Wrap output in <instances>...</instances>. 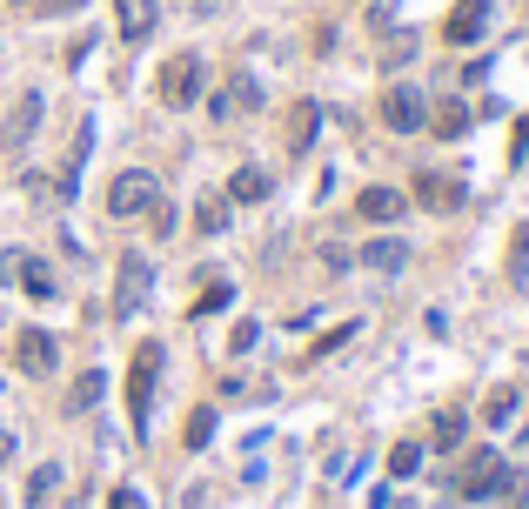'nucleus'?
I'll return each mask as SVG.
<instances>
[{
  "label": "nucleus",
  "mask_w": 529,
  "mask_h": 509,
  "mask_svg": "<svg viewBox=\"0 0 529 509\" xmlns=\"http://www.w3.org/2000/svg\"><path fill=\"white\" fill-rule=\"evenodd\" d=\"M155 376H161V349H155V342H141V349H134V369H128V416H134V429H148Z\"/></svg>",
  "instance_id": "1"
},
{
  "label": "nucleus",
  "mask_w": 529,
  "mask_h": 509,
  "mask_svg": "<svg viewBox=\"0 0 529 509\" xmlns=\"http://www.w3.org/2000/svg\"><path fill=\"white\" fill-rule=\"evenodd\" d=\"M155 201H161V181L148 175V168H128V175H114V188H108V215L128 222V215H148Z\"/></svg>",
  "instance_id": "2"
},
{
  "label": "nucleus",
  "mask_w": 529,
  "mask_h": 509,
  "mask_svg": "<svg viewBox=\"0 0 529 509\" xmlns=\"http://www.w3.org/2000/svg\"><path fill=\"white\" fill-rule=\"evenodd\" d=\"M201 101V61L195 54H175L161 67V108H195Z\"/></svg>",
  "instance_id": "3"
},
{
  "label": "nucleus",
  "mask_w": 529,
  "mask_h": 509,
  "mask_svg": "<svg viewBox=\"0 0 529 509\" xmlns=\"http://www.w3.org/2000/svg\"><path fill=\"white\" fill-rule=\"evenodd\" d=\"M41 108H47V101H41V88H27L21 101H14V114H7V134H0V148H7L14 161H21L27 148H34V128H41Z\"/></svg>",
  "instance_id": "4"
},
{
  "label": "nucleus",
  "mask_w": 529,
  "mask_h": 509,
  "mask_svg": "<svg viewBox=\"0 0 529 509\" xmlns=\"http://www.w3.org/2000/svg\"><path fill=\"white\" fill-rule=\"evenodd\" d=\"M148 282H155L148 255H121V288H114V315H121V322H134V315H141V302H148Z\"/></svg>",
  "instance_id": "5"
},
{
  "label": "nucleus",
  "mask_w": 529,
  "mask_h": 509,
  "mask_svg": "<svg viewBox=\"0 0 529 509\" xmlns=\"http://www.w3.org/2000/svg\"><path fill=\"white\" fill-rule=\"evenodd\" d=\"M422 121H429V101H422V88H402V81H396V88L382 94V128H389V134H416Z\"/></svg>",
  "instance_id": "6"
},
{
  "label": "nucleus",
  "mask_w": 529,
  "mask_h": 509,
  "mask_svg": "<svg viewBox=\"0 0 529 509\" xmlns=\"http://www.w3.org/2000/svg\"><path fill=\"white\" fill-rule=\"evenodd\" d=\"M54 362H61V342L47 329H21L14 335V369L21 376H54Z\"/></svg>",
  "instance_id": "7"
},
{
  "label": "nucleus",
  "mask_w": 529,
  "mask_h": 509,
  "mask_svg": "<svg viewBox=\"0 0 529 509\" xmlns=\"http://www.w3.org/2000/svg\"><path fill=\"white\" fill-rule=\"evenodd\" d=\"M161 21V0H114V27H121V41H148Z\"/></svg>",
  "instance_id": "8"
},
{
  "label": "nucleus",
  "mask_w": 529,
  "mask_h": 509,
  "mask_svg": "<svg viewBox=\"0 0 529 509\" xmlns=\"http://www.w3.org/2000/svg\"><path fill=\"white\" fill-rule=\"evenodd\" d=\"M88 148H94V121H81V128H74V148H67V168H61V188H54L61 201L81 195V168H88Z\"/></svg>",
  "instance_id": "9"
},
{
  "label": "nucleus",
  "mask_w": 529,
  "mask_h": 509,
  "mask_svg": "<svg viewBox=\"0 0 529 509\" xmlns=\"http://www.w3.org/2000/svg\"><path fill=\"white\" fill-rule=\"evenodd\" d=\"M416 201L436 208V215H449V208H463V181L456 175H416Z\"/></svg>",
  "instance_id": "10"
},
{
  "label": "nucleus",
  "mask_w": 529,
  "mask_h": 509,
  "mask_svg": "<svg viewBox=\"0 0 529 509\" xmlns=\"http://www.w3.org/2000/svg\"><path fill=\"white\" fill-rule=\"evenodd\" d=\"M402 208H409V195H396V188H362V195H355V215H362V222H402Z\"/></svg>",
  "instance_id": "11"
},
{
  "label": "nucleus",
  "mask_w": 529,
  "mask_h": 509,
  "mask_svg": "<svg viewBox=\"0 0 529 509\" xmlns=\"http://www.w3.org/2000/svg\"><path fill=\"white\" fill-rule=\"evenodd\" d=\"M442 34H449L456 47H463V41H483V34H489V0H463V7L449 14V27H442Z\"/></svg>",
  "instance_id": "12"
},
{
  "label": "nucleus",
  "mask_w": 529,
  "mask_h": 509,
  "mask_svg": "<svg viewBox=\"0 0 529 509\" xmlns=\"http://www.w3.org/2000/svg\"><path fill=\"white\" fill-rule=\"evenodd\" d=\"M362 268H375V275H396V268H409V242L402 235H382V242L362 248Z\"/></svg>",
  "instance_id": "13"
},
{
  "label": "nucleus",
  "mask_w": 529,
  "mask_h": 509,
  "mask_svg": "<svg viewBox=\"0 0 529 509\" xmlns=\"http://www.w3.org/2000/svg\"><path fill=\"white\" fill-rule=\"evenodd\" d=\"M496 489H503V463L483 449V456L463 469V496H476V503H483V496H496Z\"/></svg>",
  "instance_id": "14"
},
{
  "label": "nucleus",
  "mask_w": 529,
  "mask_h": 509,
  "mask_svg": "<svg viewBox=\"0 0 529 509\" xmlns=\"http://www.w3.org/2000/svg\"><path fill=\"white\" fill-rule=\"evenodd\" d=\"M14 282H21V295H34V302H54V268L34 262V255H21V275H14Z\"/></svg>",
  "instance_id": "15"
},
{
  "label": "nucleus",
  "mask_w": 529,
  "mask_h": 509,
  "mask_svg": "<svg viewBox=\"0 0 529 509\" xmlns=\"http://www.w3.org/2000/svg\"><path fill=\"white\" fill-rule=\"evenodd\" d=\"M429 134H442V141L469 134V108H463V101H442V108H429Z\"/></svg>",
  "instance_id": "16"
},
{
  "label": "nucleus",
  "mask_w": 529,
  "mask_h": 509,
  "mask_svg": "<svg viewBox=\"0 0 529 509\" xmlns=\"http://www.w3.org/2000/svg\"><path fill=\"white\" fill-rule=\"evenodd\" d=\"M315 128H322V108H315V101H302V108L288 114V148L302 155V148H309V141H315Z\"/></svg>",
  "instance_id": "17"
},
{
  "label": "nucleus",
  "mask_w": 529,
  "mask_h": 509,
  "mask_svg": "<svg viewBox=\"0 0 529 509\" xmlns=\"http://www.w3.org/2000/svg\"><path fill=\"white\" fill-rule=\"evenodd\" d=\"M228 208H235L228 195H201L195 201V228L201 235H221V228H228Z\"/></svg>",
  "instance_id": "18"
},
{
  "label": "nucleus",
  "mask_w": 529,
  "mask_h": 509,
  "mask_svg": "<svg viewBox=\"0 0 529 509\" xmlns=\"http://www.w3.org/2000/svg\"><path fill=\"white\" fill-rule=\"evenodd\" d=\"M54 489H61V463H41L34 476H27V509H47Z\"/></svg>",
  "instance_id": "19"
},
{
  "label": "nucleus",
  "mask_w": 529,
  "mask_h": 509,
  "mask_svg": "<svg viewBox=\"0 0 529 509\" xmlns=\"http://www.w3.org/2000/svg\"><path fill=\"white\" fill-rule=\"evenodd\" d=\"M268 195V175L262 168H235V181H228V201H262Z\"/></svg>",
  "instance_id": "20"
},
{
  "label": "nucleus",
  "mask_w": 529,
  "mask_h": 509,
  "mask_svg": "<svg viewBox=\"0 0 529 509\" xmlns=\"http://www.w3.org/2000/svg\"><path fill=\"white\" fill-rule=\"evenodd\" d=\"M101 402V369H88V376H74V389H67V409L81 416V409H94Z\"/></svg>",
  "instance_id": "21"
},
{
  "label": "nucleus",
  "mask_w": 529,
  "mask_h": 509,
  "mask_svg": "<svg viewBox=\"0 0 529 509\" xmlns=\"http://www.w3.org/2000/svg\"><path fill=\"white\" fill-rule=\"evenodd\" d=\"M416 469H422V443H396L389 449V476H396V483H409Z\"/></svg>",
  "instance_id": "22"
},
{
  "label": "nucleus",
  "mask_w": 529,
  "mask_h": 509,
  "mask_svg": "<svg viewBox=\"0 0 529 509\" xmlns=\"http://www.w3.org/2000/svg\"><path fill=\"white\" fill-rule=\"evenodd\" d=\"M228 302H235V288H228V282H215V288H208V295L195 302V322H208V315H221Z\"/></svg>",
  "instance_id": "23"
},
{
  "label": "nucleus",
  "mask_w": 529,
  "mask_h": 509,
  "mask_svg": "<svg viewBox=\"0 0 529 509\" xmlns=\"http://www.w3.org/2000/svg\"><path fill=\"white\" fill-rule=\"evenodd\" d=\"M456 443H463V416L442 409V416H436V449H456Z\"/></svg>",
  "instance_id": "24"
},
{
  "label": "nucleus",
  "mask_w": 529,
  "mask_h": 509,
  "mask_svg": "<svg viewBox=\"0 0 529 509\" xmlns=\"http://www.w3.org/2000/svg\"><path fill=\"white\" fill-rule=\"evenodd\" d=\"M228 101H235V108H255V101H262L255 74H235V81H228Z\"/></svg>",
  "instance_id": "25"
},
{
  "label": "nucleus",
  "mask_w": 529,
  "mask_h": 509,
  "mask_svg": "<svg viewBox=\"0 0 529 509\" xmlns=\"http://www.w3.org/2000/svg\"><path fill=\"white\" fill-rule=\"evenodd\" d=\"M208 436H215V409H195V416H188V449H201Z\"/></svg>",
  "instance_id": "26"
},
{
  "label": "nucleus",
  "mask_w": 529,
  "mask_h": 509,
  "mask_svg": "<svg viewBox=\"0 0 529 509\" xmlns=\"http://www.w3.org/2000/svg\"><path fill=\"white\" fill-rule=\"evenodd\" d=\"M148 222H155V242H161V235H175V208L155 201V208H148Z\"/></svg>",
  "instance_id": "27"
},
{
  "label": "nucleus",
  "mask_w": 529,
  "mask_h": 509,
  "mask_svg": "<svg viewBox=\"0 0 529 509\" xmlns=\"http://www.w3.org/2000/svg\"><path fill=\"white\" fill-rule=\"evenodd\" d=\"M255 342H262V329H255V322H242V329L228 335V349H235V355H248V349H255Z\"/></svg>",
  "instance_id": "28"
},
{
  "label": "nucleus",
  "mask_w": 529,
  "mask_h": 509,
  "mask_svg": "<svg viewBox=\"0 0 529 509\" xmlns=\"http://www.w3.org/2000/svg\"><path fill=\"white\" fill-rule=\"evenodd\" d=\"M516 416V396H509V389H496V396H489V422H509Z\"/></svg>",
  "instance_id": "29"
},
{
  "label": "nucleus",
  "mask_w": 529,
  "mask_h": 509,
  "mask_svg": "<svg viewBox=\"0 0 529 509\" xmlns=\"http://www.w3.org/2000/svg\"><path fill=\"white\" fill-rule=\"evenodd\" d=\"M349 335H355V322H342V329H329V335H322V342H315V355H335V349H342V342H349Z\"/></svg>",
  "instance_id": "30"
},
{
  "label": "nucleus",
  "mask_w": 529,
  "mask_h": 509,
  "mask_svg": "<svg viewBox=\"0 0 529 509\" xmlns=\"http://www.w3.org/2000/svg\"><path fill=\"white\" fill-rule=\"evenodd\" d=\"M108 509H148V503H141V489H114Z\"/></svg>",
  "instance_id": "31"
},
{
  "label": "nucleus",
  "mask_w": 529,
  "mask_h": 509,
  "mask_svg": "<svg viewBox=\"0 0 529 509\" xmlns=\"http://www.w3.org/2000/svg\"><path fill=\"white\" fill-rule=\"evenodd\" d=\"M14 275H21V248H7V255H0V282H14Z\"/></svg>",
  "instance_id": "32"
},
{
  "label": "nucleus",
  "mask_w": 529,
  "mask_h": 509,
  "mask_svg": "<svg viewBox=\"0 0 529 509\" xmlns=\"http://www.w3.org/2000/svg\"><path fill=\"white\" fill-rule=\"evenodd\" d=\"M0 463H14V436L7 429H0Z\"/></svg>",
  "instance_id": "33"
},
{
  "label": "nucleus",
  "mask_w": 529,
  "mask_h": 509,
  "mask_svg": "<svg viewBox=\"0 0 529 509\" xmlns=\"http://www.w3.org/2000/svg\"><path fill=\"white\" fill-rule=\"evenodd\" d=\"M74 7H81V0H47V14H74Z\"/></svg>",
  "instance_id": "34"
}]
</instances>
